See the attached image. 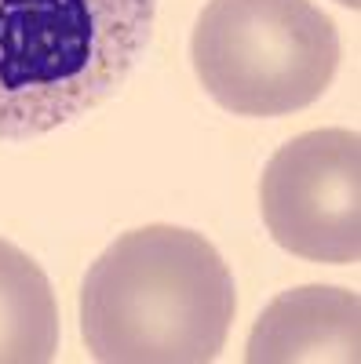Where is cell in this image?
Instances as JSON below:
<instances>
[{"mask_svg": "<svg viewBox=\"0 0 361 364\" xmlns=\"http://www.w3.org/2000/svg\"><path fill=\"white\" fill-rule=\"evenodd\" d=\"M259 208L270 237L310 262L361 255V139L354 128H318L288 139L266 161Z\"/></svg>", "mask_w": 361, "mask_h": 364, "instance_id": "obj_4", "label": "cell"}, {"mask_svg": "<svg viewBox=\"0 0 361 364\" xmlns=\"http://www.w3.org/2000/svg\"><path fill=\"white\" fill-rule=\"evenodd\" d=\"M157 0H0V142L113 99L154 41Z\"/></svg>", "mask_w": 361, "mask_h": 364, "instance_id": "obj_2", "label": "cell"}, {"mask_svg": "<svg viewBox=\"0 0 361 364\" xmlns=\"http://www.w3.org/2000/svg\"><path fill=\"white\" fill-rule=\"evenodd\" d=\"M234 314V273L216 245L168 223L120 233L80 288V336L103 364H208Z\"/></svg>", "mask_w": 361, "mask_h": 364, "instance_id": "obj_1", "label": "cell"}, {"mask_svg": "<svg viewBox=\"0 0 361 364\" xmlns=\"http://www.w3.org/2000/svg\"><path fill=\"white\" fill-rule=\"evenodd\" d=\"M336 4H343V8H350V11H357V8H361V0H336Z\"/></svg>", "mask_w": 361, "mask_h": 364, "instance_id": "obj_7", "label": "cell"}, {"mask_svg": "<svg viewBox=\"0 0 361 364\" xmlns=\"http://www.w3.org/2000/svg\"><path fill=\"white\" fill-rule=\"evenodd\" d=\"M361 302L357 291L307 284L278 295L256 321L245 360L248 364H299L340 360L357 364Z\"/></svg>", "mask_w": 361, "mask_h": 364, "instance_id": "obj_5", "label": "cell"}, {"mask_svg": "<svg viewBox=\"0 0 361 364\" xmlns=\"http://www.w3.org/2000/svg\"><path fill=\"white\" fill-rule=\"evenodd\" d=\"M190 58L234 117H285L318 102L340 70V33L310 0H208Z\"/></svg>", "mask_w": 361, "mask_h": 364, "instance_id": "obj_3", "label": "cell"}, {"mask_svg": "<svg viewBox=\"0 0 361 364\" xmlns=\"http://www.w3.org/2000/svg\"><path fill=\"white\" fill-rule=\"evenodd\" d=\"M58 353V306L44 269L0 240V364H44Z\"/></svg>", "mask_w": 361, "mask_h": 364, "instance_id": "obj_6", "label": "cell"}]
</instances>
